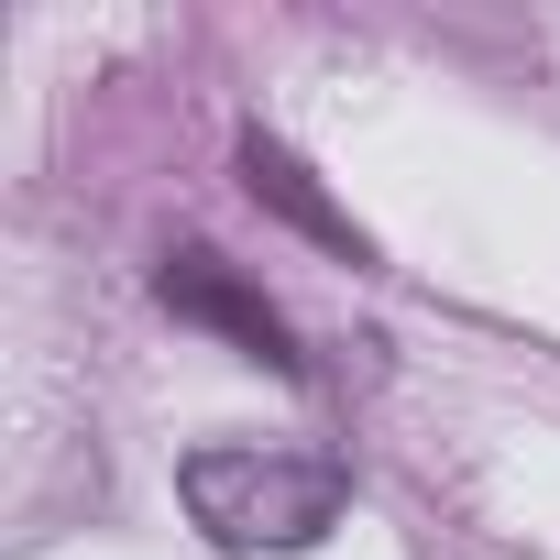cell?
Instances as JSON below:
<instances>
[{
  "label": "cell",
  "instance_id": "6da1fadb",
  "mask_svg": "<svg viewBox=\"0 0 560 560\" xmlns=\"http://www.w3.org/2000/svg\"><path fill=\"white\" fill-rule=\"evenodd\" d=\"M176 494L187 516L242 549V560H287V549H319L352 505V462L330 451H253V440H220V451H187L176 462Z\"/></svg>",
  "mask_w": 560,
  "mask_h": 560
},
{
  "label": "cell",
  "instance_id": "7a4b0ae2",
  "mask_svg": "<svg viewBox=\"0 0 560 560\" xmlns=\"http://www.w3.org/2000/svg\"><path fill=\"white\" fill-rule=\"evenodd\" d=\"M154 298H165L176 319H198V330L242 341L264 374H287V385L308 374V352H298V330H287V319H275V298H264V287H242V275H231L209 242H176V253L154 264Z\"/></svg>",
  "mask_w": 560,
  "mask_h": 560
},
{
  "label": "cell",
  "instance_id": "3957f363",
  "mask_svg": "<svg viewBox=\"0 0 560 560\" xmlns=\"http://www.w3.org/2000/svg\"><path fill=\"white\" fill-rule=\"evenodd\" d=\"M242 187H253V209H275V220H287V231H308V242H330L341 264H374V242L319 198V176L287 154V143H275V132H242Z\"/></svg>",
  "mask_w": 560,
  "mask_h": 560
}]
</instances>
